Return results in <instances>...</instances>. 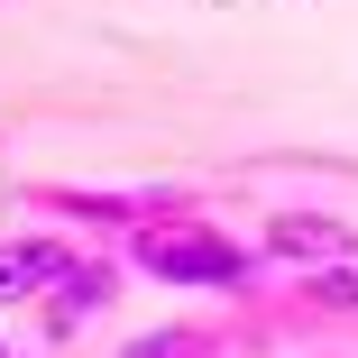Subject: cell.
Here are the masks:
<instances>
[{"mask_svg":"<svg viewBox=\"0 0 358 358\" xmlns=\"http://www.w3.org/2000/svg\"><path fill=\"white\" fill-rule=\"evenodd\" d=\"M28 211H55L74 230H138L157 211H184V193H120V184H28Z\"/></svg>","mask_w":358,"mask_h":358,"instance_id":"7a4b0ae2","label":"cell"},{"mask_svg":"<svg viewBox=\"0 0 358 358\" xmlns=\"http://www.w3.org/2000/svg\"><path fill=\"white\" fill-rule=\"evenodd\" d=\"M257 257L266 266H340L358 257V221H340V211H266V230H257Z\"/></svg>","mask_w":358,"mask_h":358,"instance_id":"3957f363","label":"cell"},{"mask_svg":"<svg viewBox=\"0 0 358 358\" xmlns=\"http://www.w3.org/2000/svg\"><path fill=\"white\" fill-rule=\"evenodd\" d=\"M294 303H303V313H340V322H358V257L313 266V275L294 285Z\"/></svg>","mask_w":358,"mask_h":358,"instance_id":"8992f818","label":"cell"},{"mask_svg":"<svg viewBox=\"0 0 358 358\" xmlns=\"http://www.w3.org/2000/svg\"><path fill=\"white\" fill-rule=\"evenodd\" d=\"M110 303H120V266H110V257H74V266L37 294V331H46V340H74V331L101 322Z\"/></svg>","mask_w":358,"mask_h":358,"instance_id":"277c9868","label":"cell"},{"mask_svg":"<svg viewBox=\"0 0 358 358\" xmlns=\"http://www.w3.org/2000/svg\"><path fill=\"white\" fill-rule=\"evenodd\" d=\"M120 358H221V340H211L202 322H166V331H138Z\"/></svg>","mask_w":358,"mask_h":358,"instance_id":"52a82bcc","label":"cell"},{"mask_svg":"<svg viewBox=\"0 0 358 358\" xmlns=\"http://www.w3.org/2000/svg\"><path fill=\"white\" fill-rule=\"evenodd\" d=\"M0 358H10V340H0Z\"/></svg>","mask_w":358,"mask_h":358,"instance_id":"ba28073f","label":"cell"},{"mask_svg":"<svg viewBox=\"0 0 358 358\" xmlns=\"http://www.w3.org/2000/svg\"><path fill=\"white\" fill-rule=\"evenodd\" d=\"M129 266L148 275V285H184V294H248L266 257L184 202V211H157V221L129 230Z\"/></svg>","mask_w":358,"mask_h":358,"instance_id":"6da1fadb","label":"cell"},{"mask_svg":"<svg viewBox=\"0 0 358 358\" xmlns=\"http://www.w3.org/2000/svg\"><path fill=\"white\" fill-rule=\"evenodd\" d=\"M64 266H74V239H64V230H10V239H0V313L37 303Z\"/></svg>","mask_w":358,"mask_h":358,"instance_id":"5b68a950","label":"cell"}]
</instances>
